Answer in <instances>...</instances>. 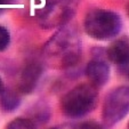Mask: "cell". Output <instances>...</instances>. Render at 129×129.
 <instances>
[{"mask_svg": "<svg viewBox=\"0 0 129 129\" xmlns=\"http://www.w3.org/2000/svg\"><path fill=\"white\" fill-rule=\"evenodd\" d=\"M44 55L51 68L69 70L77 66L82 56L77 32L69 27L59 30L45 45Z\"/></svg>", "mask_w": 129, "mask_h": 129, "instance_id": "cell-1", "label": "cell"}, {"mask_svg": "<svg viewBox=\"0 0 129 129\" xmlns=\"http://www.w3.org/2000/svg\"><path fill=\"white\" fill-rule=\"evenodd\" d=\"M86 74L94 87H103L110 79V66L103 59L95 58L88 63Z\"/></svg>", "mask_w": 129, "mask_h": 129, "instance_id": "cell-6", "label": "cell"}, {"mask_svg": "<svg viewBox=\"0 0 129 129\" xmlns=\"http://www.w3.org/2000/svg\"><path fill=\"white\" fill-rule=\"evenodd\" d=\"M78 0H44L37 10V20L45 29L58 27L74 15Z\"/></svg>", "mask_w": 129, "mask_h": 129, "instance_id": "cell-4", "label": "cell"}, {"mask_svg": "<svg viewBox=\"0 0 129 129\" xmlns=\"http://www.w3.org/2000/svg\"><path fill=\"white\" fill-rule=\"evenodd\" d=\"M128 40L124 38L115 40L107 49V57L110 61L117 65L124 66V68H127V64H128Z\"/></svg>", "mask_w": 129, "mask_h": 129, "instance_id": "cell-8", "label": "cell"}, {"mask_svg": "<svg viewBox=\"0 0 129 129\" xmlns=\"http://www.w3.org/2000/svg\"><path fill=\"white\" fill-rule=\"evenodd\" d=\"M42 73L41 65L36 62H31L24 68L20 79V91L23 94H30L36 88L39 78Z\"/></svg>", "mask_w": 129, "mask_h": 129, "instance_id": "cell-7", "label": "cell"}, {"mask_svg": "<svg viewBox=\"0 0 129 129\" xmlns=\"http://www.w3.org/2000/svg\"><path fill=\"white\" fill-rule=\"evenodd\" d=\"M4 90V82H3V80H1V78H0V93Z\"/></svg>", "mask_w": 129, "mask_h": 129, "instance_id": "cell-14", "label": "cell"}, {"mask_svg": "<svg viewBox=\"0 0 129 129\" xmlns=\"http://www.w3.org/2000/svg\"><path fill=\"white\" fill-rule=\"evenodd\" d=\"M79 129H104V128H103V126H101L100 123H97L95 121H88L85 122L83 124H81Z\"/></svg>", "mask_w": 129, "mask_h": 129, "instance_id": "cell-12", "label": "cell"}, {"mask_svg": "<svg viewBox=\"0 0 129 129\" xmlns=\"http://www.w3.org/2000/svg\"><path fill=\"white\" fill-rule=\"evenodd\" d=\"M121 27V18L112 10L94 9L88 13L85 20L86 32L96 40L112 39L119 34Z\"/></svg>", "mask_w": 129, "mask_h": 129, "instance_id": "cell-2", "label": "cell"}, {"mask_svg": "<svg viewBox=\"0 0 129 129\" xmlns=\"http://www.w3.org/2000/svg\"><path fill=\"white\" fill-rule=\"evenodd\" d=\"M21 104V98L13 90H3L0 93V109L5 112H14Z\"/></svg>", "mask_w": 129, "mask_h": 129, "instance_id": "cell-9", "label": "cell"}, {"mask_svg": "<svg viewBox=\"0 0 129 129\" xmlns=\"http://www.w3.org/2000/svg\"><path fill=\"white\" fill-rule=\"evenodd\" d=\"M9 41H10L9 32L7 31V29L0 26V51L5 50L7 48V46L9 45Z\"/></svg>", "mask_w": 129, "mask_h": 129, "instance_id": "cell-11", "label": "cell"}, {"mask_svg": "<svg viewBox=\"0 0 129 129\" xmlns=\"http://www.w3.org/2000/svg\"><path fill=\"white\" fill-rule=\"evenodd\" d=\"M8 1H9V0H0V8L3 7L4 5H6V4H7Z\"/></svg>", "mask_w": 129, "mask_h": 129, "instance_id": "cell-13", "label": "cell"}, {"mask_svg": "<svg viewBox=\"0 0 129 129\" xmlns=\"http://www.w3.org/2000/svg\"><path fill=\"white\" fill-rule=\"evenodd\" d=\"M7 129H36L34 124L27 119H15L7 126Z\"/></svg>", "mask_w": 129, "mask_h": 129, "instance_id": "cell-10", "label": "cell"}, {"mask_svg": "<svg viewBox=\"0 0 129 129\" xmlns=\"http://www.w3.org/2000/svg\"><path fill=\"white\" fill-rule=\"evenodd\" d=\"M51 129H55V128H51Z\"/></svg>", "mask_w": 129, "mask_h": 129, "instance_id": "cell-15", "label": "cell"}, {"mask_svg": "<svg viewBox=\"0 0 129 129\" xmlns=\"http://www.w3.org/2000/svg\"><path fill=\"white\" fill-rule=\"evenodd\" d=\"M97 103V90L93 85H80L62 98L61 107L69 118H81L93 111Z\"/></svg>", "mask_w": 129, "mask_h": 129, "instance_id": "cell-3", "label": "cell"}, {"mask_svg": "<svg viewBox=\"0 0 129 129\" xmlns=\"http://www.w3.org/2000/svg\"><path fill=\"white\" fill-rule=\"evenodd\" d=\"M129 110V90L119 87L107 94L103 105V119L109 126L118 123L127 115Z\"/></svg>", "mask_w": 129, "mask_h": 129, "instance_id": "cell-5", "label": "cell"}]
</instances>
